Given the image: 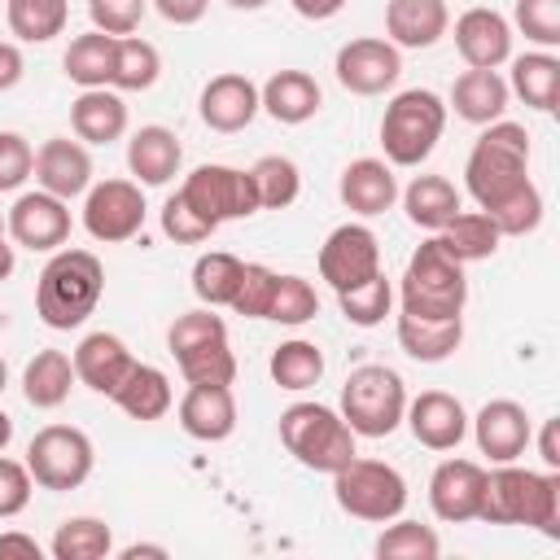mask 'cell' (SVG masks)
<instances>
[{"label": "cell", "instance_id": "cell-1", "mask_svg": "<svg viewBox=\"0 0 560 560\" xmlns=\"http://www.w3.org/2000/svg\"><path fill=\"white\" fill-rule=\"evenodd\" d=\"M477 521L525 525L542 538H560V468L534 472L516 464H494V472H486Z\"/></svg>", "mask_w": 560, "mask_h": 560}, {"label": "cell", "instance_id": "cell-2", "mask_svg": "<svg viewBox=\"0 0 560 560\" xmlns=\"http://www.w3.org/2000/svg\"><path fill=\"white\" fill-rule=\"evenodd\" d=\"M529 131L521 122H486L477 136L468 162H464V188L477 201V210H499L521 188H529Z\"/></svg>", "mask_w": 560, "mask_h": 560}, {"label": "cell", "instance_id": "cell-3", "mask_svg": "<svg viewBox=\"0 0 560 560\" xmlns=\"http://www.w3.org/2000/svg\"><path fill=\"white\" fill-rule=\"evenodd\" d=\"M105 293V267L92 249H52L35 284V311L48 328H79Z\"/></svg>", "mask_w": 560, "mask_h": 560}, {"label": "cell", "instance_id": "cell-4", "mask_svg": "<svg viewBox=\"0 0 560 560\" xmlns=\"http://www.w3.org/2000/svg\"><path fill=\"white\" fill-rule=\"evenodd\" d=\"M464 302H468L464 262L433 232L407 258V271L398 280V306L402 315H416V319H455L464 315Z\"/></svg>", "mask_w": 560, "mask_h": 560}, {"label": "cell", "instance_id": "cell-5", "mask_svg": "<svg viewBox=\"0 0 560 560\" xmlns=\"http://www.w3.org/2000/svg\"><path fill=\"white\" fill-rule=\"evenodd\" d=\"M166 350L175 354V368L188 385H232L236 381V354L228 346V324L214 315V306H197L175 315L166 328Z\"/></svg>", "mask_w": 560, "mask_h": 560}, {"label": "cell", "instance_id": "cell-6", "mask_svg": "<svg viewBox=\"0 0 560 560\" xmlns=\"http://www.w3.org/2000/svg\"><path fill=\"white\" fill-rule=\"evenodd\" d=\"M280 442L284 451L311 468V472H337L341 464H350L354 451V429L341 420V411L324 407V402H293L280 411Z\"/></svg>", "mask_w": 560, "mask_h": 560}, {"label": "cell", "instance_id": "cell-7", "mask_svg": "<svg viewBox=\"0 0 560 560\" xmlns=\"http://www.w3.org/2000/svg\"><path fill=\"white\" fill-rule=\"evenodd\" d=\"M446 127V101L429 88L398 92L381 114V149L389 166H420Z\"/></svg>", "mask_w": 560, "mask_h": 560}, {"label": "cell", "instance_id": "cell-8", "mask_svg": "<svg viewBox=\"0 0 560 560\" xmlns=\"http://www.w3.org/2000/svg\"><path fill=\"white\" fill-rule=\"evenodd\" d=\"M407 416V385L385 363H363L341 385V420L354 438H389Z\"/></svg>", "mask_w": 560, "mask_h": 560}, {"label": "cell", "instance_id": "cell-9", "mask_svg": "<svg viewBox=\"0 0 560 560\" xmlns=\"http://www.w3.org/2000/svg\"><path fill=\"white\" fill-rule=\"evenodd\" d=\"M332 494H337V508L359 516V521H372V525H385L394 516H402L407 508V481L394 464L385 459H350L332 472Z\"/></svg>", "mask_w": 560, "mask_h": 560}, {"label": "cell", "instance_id": "cell-10", "mask_svg": "<svg viewBox=\"0 0 560 560\" xmlns=\"http://www.w3.org/2000/svg\"><path fill=\"white\" fill-rule=\"evenodd\" d=\"M92 438L74 424H44L26 446V468L39 490H79L92 477Z\"/></svg>", "mask_w": 560, "mask_h": 560}, {"label": "cell", "instance_id": "cell-11", "mask_svg": "<svg viewBox=\"0 0 560 560\" xmlns=\"http://www.w3.org/2000/svg\"><path fill=\"white\" fill-rule=\"evenodd\" d=\"M179 197L214 228L228 223V219H249L258 210L249 171H236V166H223V162H201L197 171H188L184 184H179Z\"/></svg>", "mask_w": 560, "mask_h": 560}, {"label": "cell", "instance_id": "cell-12", "mask_svg": "<svg viewBox=\"0 0 560 560\" xmlns=\"http://www.w3.org/2000/svg\"><path fill=\"white\" fill-rule=\"evenodd\" d=\"M144 188L136 179H101L83 192V228L101 245H122L144 228Z\"/></svg>", "mask_w": 560, "mask_h": 560}, {"label": "cell", "instance_id": "cell-13", "mask_svg": "<svg viewBox=\"0 0 560 560\" xmlns=\"http://www.w3.org/2000/svg\"><path fill=\"white\" fill-rule=\"evenodd\" d=\"M381 271V245L376 232L363 223H341L324 236L319 245V276L328 280L332 293H346Z\"/></svg>", "mask_w": 560, "mask_h": 560}, {"label": "cell", "instance_id": "cell-14", "mask_svg": "<svg viewBox=\"0 0 560 560\" xmlns=\"http://www.w3.org/2000/svg\"><path fill=\"white\" fill-rule=\"evenodd\" d=\"M337 83L354 96H381L398 83L402 74V48H394L389 39H376V35H363V39H346L337 48Z\"/></svg>", "mask_w": 560, "mask_h": 560}, {"label": "cell", "instance_id": "cell-15", "mask_svg": "<svg viewBox=\"0 0 560 560\" xmlns=\"http://www.w3.org/2000/svg\"><path fill=\"white\" fill-rule=\"evenodd\" d=\"M4 232L22 245V249H35V254H52L70 241V210L61 197L35 188V192H22L9 214H4Z\"/></svg>", "mask_w": 560, "mask_h": 560}, {"label": "cell", "instance_id": "cell-16", "mask_svg": "<svg viewBox=\"0 0 560 560\" xmlns=\"http://www.w3.org/2000/svg\"><path fill=\"white\" fill-rule=\"evenodd\" d=\"M472 438H477V451L490 459V464H516L525 455V446L534 442V424H529V411L512 398H490L472 420Z\"/></svg>", "mask_w": 560, "mask_h": 560}, {"label": "cell", "instance_id": "cell-17", "mask_svg": "<svg viewBox=\"0 0 560 560\" xmlns=\"http://www.w3.org/2000/svg\"><path fill=\"white\" fill-rule=\"evenodd\" d=\"M481 490H486V468L477 459H442L429 477V508L438 521L464 525L477 521Z\"/></svg>", "mask_w": 560, "mask_h": 560}, {"label": "cell", "instance_id": "cell-18", "mask_svg": "<svg viewBox=\"0 0 560 560\" xmlns=\"http://www.w3.org/2000/svg\"><path fill=\"white\" fill-rule=\"evenodd\" d=\"M455 48L468 70H499L512 57V22L499 9H464L455 18Z\"/></svg>", "mask_w": 560, "mask_h": 560}, {"label": "cell", "instance_id": "cell-19", "mask_svg": "<svg viewBox=\"0 0 560 560\" xmlns=\"http://www.w3.org/2000/svg\"><path fill=\"white\" fill-rule=\"evenodd\" d=\"M402 420H407L411 438L429 451H455L468 438V411L446 389H424L420 398H411Z\"/></svg>", "mask_w": 560, "mask_h": 560}, {"label": "cell", "instance_id": "cell-20", "mask_svg": "<svg viewBox=\"0 0 560 560\" xmlns=\"http://www.w3.org/2000/svg\"><path fill=\"white\" fill-rule=\"evenodd\" d=\"M197 109H201V122H206L210 131H223V136L245 131V127L254 122V114L262 109V105H258V83L245 79V74H236V70L214 74V79L201 88Z\"/></svg>", "mask_w": 560, "mask_h": 560}, {"label": "cell", "instance_id": "cell-21", "mask_svg": "<svg viewBox=\"0 0 560 560\" xmlns=\"http://www.w3.org/2000/svg\"><path fill=\"white\" fill-rule=\"evenodd\" d=\"M35 179L44 192L70 201V197H83L92 188V153L83 149V140H70V136H52L39 144L35 153Z\"/></svg>", "mask_w": 560, "mask_h": 560}, {"label": "cell", "instance_id": "cell-22", "mask_svg": "<svg viewBox=\"0 0 560 560\" xmlns=\"http://www.w3.org/2000/svg\"><path fill=\"white\" fill-rule=\"evenodd\" d=\"M341 206L372 219V214H385L394 201H398V175L385 158H354L346 171H341Z\"/></svg>", "mask_w": 560, "mask_h": 560}, {"label": "cell", "instance_id": "cell-23", "mask_svg": "<svg viewBox=\"0 0 560 560\" xmlns=\"http://www.w3.org/2000/svg\"><path fill=\"white\" fill-rule=\"evenodd\" d=\"M74 376L92 389V394H114L118 385H122V376L131 372V350H127V341L118 337V332H88L79 346H74Z\"/></svg>", "mask_w": 560, "mask_h": 560}, {"label": "cell", "instance_id": "cell-24", "mask_svg": "<svg viewBox=\"0 0 560 560\" xmlns=\"http://www.w3.org/2000/svg\"><path fill=\"white\" fill-rule=\"evenodd\" d=\"M179 162H184V149H179V136L171 127H140L131 140H127V171L136 175L140 188H162L179 175Z\"/></svg>", "mask_w": 560, "mask_h": 560}, {"label": "cell", "instance_id": "cell-25", "mask_svg": "<svg viewBox=\"0 0 560 560\" xmlns=\"http://www.w3.org/2000/svg\"><path fill=\"white\" fill-rule=\"evenodd\" d=\"M179 429L197 442H223L236 429V398L232 385H188L179 398Z\"/></svg>", "mask_w": 560, "mask_h": 560}, {"label": "cell", "instance_id": "cell-26", "mask_svg": "<svg viewBox=\"0 0 560 560\" xmlns=\"http://www.w3.org/2000/svg\"><path fill=\"white\" fill-rule=\"evenodd\" d=\"M451 26L446 0H389L385 4V39L394 48H433Z\"/></svg>", "mask_w": 560, "mask_h": 560}, {"label": "cell", "instance_id": "cell-27", "mask_svg": "<svg viewBox=\"0 0 560 560\" xmlns=\"http://www.w3.org/2000/svg\"><path fill=\"white\" fill-rule=\"evenodd\" d=\"M258 105H262L276 122L298 127V122H306V118L319 114L324 92H319V83H315L306 70H276V74L258 88Z\"/></svg>", "mask_w": 560, "mask_h": 560}, {"label": "cell", "instance_id": "cell-28", "mask_svg": "<svg viewBox=\"0 0 560 560\" xmlns=\"http://www.w3.org/2000/svg\"><path fill=\"white\" fill-rule=\"evenodd\" d=\"M70 127L83 144H114L127 131V105L114 88H83L70 105Z\"/></svg>", "mask_w": 560, "mask_h": 560}, {"label": "cell", "instance_id": "cell-29", "mask_svg": "<svg viewBox=\"0 0 560 560\" xmlns=\"http://www.w3.org/2000/svg\"><path fill=\"white\" fill-rule=\"evenodd\" d=\"M508 96L512 92H508V79L499 70H464L455 79V88H451V105L446 109H455L472 127H486V122H499L503 118Z\"/></svg>", "mask_w": 560, "mask_h": 560}, {"label": "cell", "instance_id": "cell-30", "mask_svg": "<svg viewBox=\"0 0 560 560\" xmlns=\"http://www.w3.org/2000/svg\"><path fill=\"white\" fill-rule=\"evenodd\" d=\"M131 420H162L166 411H171V402H175V394H171V381H166V372L162 368H153V363H131V372L122 376V385L109 394Z\"/></svg>", "mask_w": 560, "mask_h": 560}, {"label": "cell", "instance_id": "cell-31", "mask_svg": "<svg viewBox=\"0 0 560 560\" xmlns=\"http://www.w3.org/2000/svg\"><path fill=\"white\" fill-rule=\"evenodd\" d=\"M398 197H402L407 219L416 228H424V232H442L459 210V192H455V184L446 175H416Z\"/></svg>", "mask_w": 560, "mask_h": 560}, {"label": "cell", "instance_id": "cell-32", "mask_svg": "<svg viewBox=\"0 0 560 560\" xmlns=\"http://www.w3.org/2000/svg\"><path fill=\"white\" fill-rule=\"evenodd\" d=\"M464 341V319H416L398 311V346L416 359V363H442L459 350Z\"/></svg>", "mask_w": 560, "mask_h": 560}, {"label": "cell", "instance_id": "cell-33", "mask_svg": "<svg viewBox=\"0 0 560 560\" xmlns=\"http://www.w3.org/2000/svg\"><path fill=\"white\" fill-rule=\"evenodd\" d=\"M74 381H79L74 376V359L66 350H39L26 363V372H22V394H26L31 407L52 411V407H61L70 398V385Z\"/></svg>", "mask_w": 560, "mask_h": 560}, {"label": "cell", "instance_id": "cell-34", "mask_svg": "<svg viewBox=\"0 0 560 560\" xmlns=\"http://www.w3.org/2000/svg\"><path fill=\"white\" fill-rule=\"evenodd\" d=\"M508 61H512L508 92H516L529 109L551 114L556 101H560V57H551L542 48V52H525V57H508Z\"/></svg>", "mask_w": 560, "mask_h": 560}, {"label": "cell", "instance_id": "cell-35", "mask_svg": "<svg viewBox=\"0 0 560 560\" xmlns=\"http://www.w3.org/2000/svg\"><path fill=\"white\" fill-rule=\"evenodd\" d=\"M114 44L118 35H105V31H88V35H74L61 66H66V79L79 83V88H109V70H114Z\"/></svg>", "mask_w": 560, "mask_h": 560}, {"label": "cell", "instance_id": "cell-36", "mask_svg": "<svg viewBox=\"0 0 560 560\" xmlns=\"http://www.w3.org/2000/svg\"><path fill=\"white\" fill-rule=\"evenodd\" d=\"M158 74H162V52L140 35H118L109 88L114 92H149L158 83Z\"/></svg>", "mask_w": 560, "mask_h": 560}, {"label": "cell", "instance_id": "cell-37", "mask_svg": "<svg viewBox=\"0 0 560 560\" xmlns=\"http://www.w3.org/2000/svg\"><path fill=\"white\" fill-rule=\"evenodd\" d=\"M438 241L459 258V262H481L499 249L503 232L494 228V219L486 210H455V219L438 232Z\"/></svg>", "mask_w": 560, "mask_h": 560}, {"label": "cell", "instance_id": "cell-38", "mask_svg": "<svg viewBox=\"0 0 560 560\" xmlns=\"http://www.w3.org/2000/svg\"><path fill=\"white\" fill-rule=\"evenodd\" d=\"M267 372H271V381H276L280 389H289V394L315 389V385L324 381V350H319L315 341H302V337L280 341V346L271 350Z\"/></svg>", "mask_w": 560, "mask_h": 560}, {"label": "cell", "instance_id": "cell-39", "mask_svg": "<svg viewBox=\"0 0 560 560\" xmlns=\"http://www.w3.org/2000/svg\"><path fill=\"white\" fill-rule=\"evenodd\" d=\"M9 31L22 44H48L66 31L70 22V0H9L4 4Z\"/></svg>", "mask_w": 560, "mask_h": 560}, {"label": "cell", "instance_id": "cell-40", "mask_svg": "<svg viewBox=\"0 0 560 560\" xmlns=\"http://www.w3.org/2000/svg\"><path fill=\"white\" fill-rule=\"evenodd\" d=\"M249 179H254V197H258V210H284L298 201L302 192V171L293 158L284 153H262L254 166H249Z\"/></svg>", "mask_w": 560, "mask_h": 560}, {"label": "cell", "instance_id": "cell-41", "mask_svg": "<svg viewBox=\"0 0 560 560\" xmlns=\"http://www.w3.org/2000/svg\"><path fill=\"white\" fill-rule=\"evenodd\" d=\"M241 271L245 262L228 249H210L192 262V293L201 306H232L236 298V284H241Z\"/></svg>", "mask_w": 560, "mask_h": 560}, {"label": "cell", "instance_id": "cell-42", "mask_svg": "<svg viewBox=\"0 0 560 560\" xmlns=\"http://www.w3.org/2000/svg\"><path fill=\"white\" fill-rule=\"evenodd\" d=\"M48 551H52V560H101L114 551V534L96 516H70L57 525Z\"/></svg>", "mask_w": 560, "mask_h": 560}, {"label": "cell", "instance_id": "cell-43", "mask_svg": "<svg viewBox=\"0 0 560 560\" xmlns=\"http://www.w3.org/2000/svg\"><path fill=\"white\" fill-rule=\"evenodd\" d=\"M337 306H341L346 324H354V328H376V324H385V315L394 311V284H389L385 271H376L372 280H363V284L337 293Z\"/></svg>", "mask_w": 560, "mask_h": 560}, {"label": "cell", "instance_id": "cell-44", "mask_svg": "<svg viewBox=\"0 0 560 560\" xmlns=\"http://www.w3.org/2000/svg\"><path fill=\"white\" fill-rule=\"evenodd\" d=\"M372 551H376L381 560H438L442 542H438V534H433L429 525H420V521H398V516H394V525L385 521V529H381V538H376Z\"/></svg>", "mask_w": 560, "mask_h": 560}, {"label": "cell", "instance_id": "cell-45", "mask_svg": "<svg viewBox=\"0 0 560 560\" xmlns=\"http://www.w3.org/2000/svg\"><path fill=\"white\" fill-rule=\"evenodd\" d=\"M315 315H319V298H315L311 280H302V276H280L267 319L284 324V328H298V324H306V319H315Z\"/></svg>", "mask_w": 560, "mask_h": 560}, {"label": "cell", "instance_id": "cell-46", "mask_svg": "<svg viewBox=\"0 0 560 560\" xmlns=\"http://www.w3.org/2000/svg\"><path fill=\"white\" fill-rule=\"evenodd\" d=\"M276 280H280V271H271L262 262H245L241 284H236V298H232V311L245 315V319H267L271 298H276Z\"/></svg>", "mask_w": 560, "mask_h": 560}, {"label": "cell", "instance_id": "cell-47", "mask_svg": "<svg viewBox=\"0 0 560 560\" xmlns=\"http://www.w3.org/2000/svg\"><path fill=\"white\" fill-rule=\"evenodd\" d=\"M512 18H516V31L538 48L560 44V0H516Z\"/></svg>", "mask_w": 560, "mask_h": 560}, {"label": "cell", "instance_id": "cell-48", "mask_svg": "<svg viewBox=\"0 0 560 560\" xmlns=\"http://www.w3.org/2000/svg\"><path fill=\"white\" fill-rule=\"evenodd\" d=\"M490 219H494V228H499L503 236H529V232L542 223V192L529 184V188H521L512 201H503L499 210H490Z\"/></svg>", "mask_w": 560, "mask_h": 560}, {"label": "cell", "instance_id": "cell-49", "mask_svg": "<svg viewBox=\"0 0 560 560\" xmlns=\"http://www.w3.org/2000/svg\"><path fill=\"white\" fill-rule=\"evenodd\" d=\"M162 232H166L175 245H201V241H210L219 228L206 223V219L175 192V197H166V206H162Z\"/></svg>", "mask_w": 560, "mask_h": 560}, {"label": "cell", "instance_id": "cell-50", "mask_svg": "<svg viewBox=\"0 0 560 560\" xmlns=\"http://www.w3.org/2000/svg\"><path fill=\"white\" fill-rule=\"evenodd\" d=\"M35 175V149L22 131H0V192H18Z\"/></svg>", "mask_w": 560, "mask_h": 560}, {"label": "cell", "instance_id": "cell-51", "mask_svg": "<svg viewBox=\"0 0 560 560\" xmlns=\"http://www.w3.org/2000/svg\"><path fill=\"white\" fill-rule=\"evenodd\" d=\"M149 0H88V18L105 35H131L144 18Z\"/></svg>", "mask_w": 560, "mask_h": 560}, {"label": "cell", "instance_id": "cell-52", "mask_svg": "<svg viewBox=\"0 0 560 560\" xmlns=\"http://www.w3.org/2000/svg\"><path fill=\"white\" fill-rule=\"evenodd\" d=\"M31 490H35L31 468H26V464H18V459H9V455L0 451V521H9V516H18V512H26Z\"/></svg>", "mask_w": 560, "mask_h": 560}, {"label": "cell", "instance_id": "cell-53", "mask_svg": "<svg viewBox=\"0 0 560 560\" xmlns=\"http://www.w3.org/2000/svg\"><path fill=\"white\" fill-rule=\"evenodd\" d=\"M153 9L175 26H197L210 9V0H153Z\"/></svg>", "mask_w": 560, "mask_h": 560}, {"label": "cell", "instance_id": "cell-54", "mask_svg": "<svg viewBox=\"0 0 560 560\" xmlns=\"http://www.w3.org/2000/svg\"><path fill=\"white\" fill-rule=\"evenodd\" d=\"M22 70H26L22 48H18V44H9V39H0V92H9V88L22 79Z\"/></svg>", "mask_w": 560, "mask_h": 560}, {"label": "cell", "instance_id": "cell-55", "mask_svg": "<svg viewBox=\"0 0 560 560\" xmlns=\"http://www.w3.org/2000/svg\"><path fill=\"white\" fill-rule=\"evenodd\" d=\"M4 556H22V560H39L44 556V547L31 538V534H18V529H9V534H0V560Z\"/></svg>", "mask_w": 560, "mask_h": 560}, {"label": "cell", "instance_id": "cell-56", "mask_svg": "<svg viewBox=\"0 0 560 560\" xmlns=\"http://www.w3.org/2000/svg\"><path fill=\"white\" fill-rule=\"evenodd\" d=\"M289 4H293V13L306 18V22H328V18H337V13L346 9V0H289Z\"/></svg>", "mask_w": 560, "mask_h": 560}, {"label": "cell", "instance_id": "cell-57", "mask_svg": "<svg viewBox=\"0 0 560 560\" xmlns=\"http://www.w3.org/2000/svg\"><path fill=\"white\" fill-rule=\"evenodd\" d=\"M538 455H542V464H547V468H560V420H542Z\"/></svg>", "mask_w": 560, "mask_h": 560}, {"label": "cell", "instance_id": "cell-58", "mask_svg": "<svg viewBox=\"0 0 560 560\" xmlns=\"http://www.w3.org/2000/svg\"><path fill=\"white\" fill-rule=\"evenodd\" d=\"M140 556L166 560V547H158V542H131V547H122V551H118V560H140Z\"/></svg>", "mask_w": 560, "mask_h": 560}, {"label": "cell", "instance_id": "cell-59", "mask_svg": "<svg viewBox=\"0 0 560 560\" xmlns=\"http://www.w3.org/2000/svg\"><path fill=\"white\" fill-rule=\"evenodd\" d=\"M13 267H18V254H13V245H9L4 232H0V284L13 276Z\"/></svg>", "mask_w": 560, "mask_h": 560}, {"label": "cell", "instance_id": "cell-60", "mask_svg": "<svg viewBox=\"0 0 560 560\" xmlns=\"http://www.w3.org/2000/svg\"><path fill=\"white\" fill-rule=\"evenodd\" d=\"M9 442H13V420H9L4 411H0V451H4Z\"/></svg>", "mask_w": 560, "mask_h": 560}, {"label": "cell", "instance_id": "cell-61", "mask_svg": "<svg viewBox=\"0 0 560 560\" xmlns=\"http://www.w3.org/2000/svg\"><path fill=\"white\" fill-rule=\"evenodd\" d=\"M228 4H232V9H241V13H254V9H262L267 0H228Z\"/></svg>", "mask_w": 560, "mask_h": 560}, {"label": "cell", "instance_id": "cell-62", "mask_svg": "<svg viewBox=\"0 0 560 560\" xmlns=\"http://www.w3.org/2000/svg\"><path fill=\"white\" fill-rule=\"evenodd\" d=\"M4 385H9V363L0 359V394H4Z\"/></svg>", "mask_w": 560, "mask_h": 560}, {"label": "cell", "instance_id": "cell-63", "mask_svg": "<svg viewBox=\"0 0 560 560\" xmlns=\"http://www.w3.org/2000/svg\"><path fill=\"white\" fill-rule=\"evenodd\" d=\"M0 232H4V210H0Z\"/></svg>", "mask_w": 560, "mask_h": 560}]
</instances>
